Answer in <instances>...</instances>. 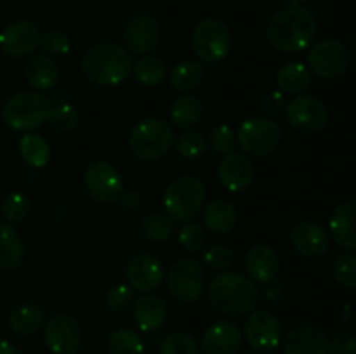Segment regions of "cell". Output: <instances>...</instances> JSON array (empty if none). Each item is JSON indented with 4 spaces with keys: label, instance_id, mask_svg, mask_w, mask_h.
<instances>
[{
    "label": "cell",
    "instance_id": "603a6c76",
    "mask_svg": "<svg viewBox=\"0 0 356 354\" xmlns=\"http://www.w3.org/2000/svg\"><path fill=\"white\" fill-rule=\"evenodd\" d=\"M330 235L334 242L344 250L353 252L356 248V205L344 201L334 208L330 215Z\"/></svg>",
    "mask_w": 356,
    "mask_h": 354
},
{
    "label": "cell",
    "instance_id": "e575fe53",
    "mask_svg": "<svg viewBox=\"0 0 356 354\" xmlns=\"http://www.w3.org/2000/svg\"><path fill=\"white\" fill-rule=\"evenodd\" d=\"M19 153L31 167H44L49 160V144L42 135L26 134L19 141Z\"/></svg>",
    "mask_w": 356,
    "mask_h": 354
},
{
    "label": "cell",
    "instance_id": "6da1fadb",
    "mask_svg": "<svg viewBox=\"0 0 356 354\" xmlns=\"http://www.w3.org/2000/svg\"><path fill=\"white\" fill-rule=\"evenodd\" d=\"M318 19L305 6H289L277 10L266 26V40L275 51L296 54L315 42Z\"/></svg>",
    "mask_w": 356,
    "mask_h": 354
},
{
    "label": "cell",
    "instance_id": "bcb514c9",
    "mask_svg": "<svg viewBox=\"0 0 356 354\" xmlns=\"http://www.w3.org/2000/svg\"><path fill=\"white\" fill-rule=\"evenodd\" d=\"M329 354H356V339L351 333L334 337L329 340Z\"/></svg>",
    "mask_w": 356,
    "mask_h": 354
},
{
    "label": "cell",
    "instance_id": "83f0119b",
    "mask_svg": "<svg viewBox=\"0 0 356 354\" xmlns=\"http://www.w3.org/2000/svg\"><path fill=\"white\" fill-rule=\"evenodd\" d=\"M204 117V104L193 94H183L177 97L170 108V120H172L174 127L181 128V130H188Z\"/></svg>",
    "mask_w": 356,
    "mask_h": 354
},
{
    "label": "cell",
    "instance_id": "f546056e",
    "mask_svg": "<svg viewBox=\"0 0 356 354\" xmlns=\"http://www.w3.org/2000/svg\"><path fill=\"white\" fill-rule=\"evenodd\" d=\"M277 83L284 92L301 94L312 83V71L302 62H287L278 68Z\"/></svg>",
    "mask_w": 356,
    "mask_h": 354
},
{
    "label": "cell",
    "instance_id": "f6af8a7d",
    "mask_svg": "<svg viewBox=\"0 0 356 354\" xmlns=\"http://www.w3.org/2000/svg\"><path fill=\"white\" fill-rule=\"evenodd\" d=\"M40 45L47 56H65L70 52V37L63 30H49L40 37Z\"/></svg>",
    "mask_w": 356,
    "mask_h": 354
},
{
    "label": "cell",
    "instance_id": "f907efd6",
    "mask_svg": "<svg viewBox=\"0 0 356 354\" xmlns=\"http://www.w3.org/2000/svg\"><path fill=\"white\" fill-rule=\"evenodd\" d=\"M282 294H284V287H282V285H275V287H271L270 290H268V298H270V301H278V298L282 297Z\"/></svg>",
    "mask_w": 356,
    "mask_h": 354
},
{
    "label": "cell",
    "instance_id": "8992f818",
    "mask_svg": "<svg viewBox=\"0 0 356 354\" xmlns=\"http://www.w3.org/2000/svg\"><path fill=\"white\" fill-rule=\"evenodd\" d=\"M205 186L200 179L183 176L174 179L163 193V208L172 221L193 219L205 203Z\"/></svg>",
    "mask_w": 356,
    "mask_h": 354
},
{
    "label": "cell",
    "instance_id": "d6a6232c",
    "mask_svg": "<svg viewBox=\"0 0 356 354\" xmlns=\"http://www.w3.org/2000/svg\"><path fill=\"white\" fill-rule=\"evenodd\" d=\"M132 68H134L136 80L145 87H156L167 78L165 62L156 56H145Z\"/></svg>",
    "mask_w": 356,
    "mask_h": 354
},
{
    "label": "cell",
    "instance_id": "44dd1931",
    "mask_svg": "<svg viewBox=\"0 0 356 354\" xmlns=\"http://www.w3.org/2000/svg\"><path fill=\"white\" fill-rule=\"evenodd\" d=\"M245 271L254 283H273L280 273V257L277 250L266 243L252 246L245 257Z\"/></svg>",
    "mask_w": 356,
    "mask_h": 354
},
{
    "label": "cell",
    "instance_id": "d590c367",
    "mask_svg": "<svg viewBox=\"0 0 356 354\" xmlns=\"http://www.w3.org/2000/svg\"><path fill=\"white\" fill-rule=\"evenodd\" d=\"M31 201L30 198L24 193L19 191H13V193H7L2 198V203H0V214L6 219V222L9 224H16L26 219V215L30 214Z\"/></svg>",
    "mask_w": 356,
    "mask_h": 354
},
{
    "label": "cell",
    "instance_id": "277c9868",
    "mask_svg": "<svg viewBox=\"0 0 356 354\" xmlns=\"http://www.w3.org/2000/svg\"><path fill=\"white\" fill-rule=\"evenodd\" d=\"M52 101L38 90H21L3 103L2 118L13 130L28 132L49 121Z\"/></svg>",
    "mask_w": 356,
    "mask_h": 354
},
{
    "label": "cell",
    "instance_id": "8d00e7d4",
    "mask_svg": "<svg viewBox=\"0 0 356 354\" xmlns=\"http://www.w3.org/2000/svg\"><path fill=\"white\" fill-rule=\"evenodd\" d=\"M176 146V153L181 158L186 160H197L207 149V139L204 137V134L197 130H186L181 135H177V139L174 141Z\"/></svg>",
    "mask_w": 356,
    "mask_h": 354
},
{
    "label": "cell",
    "instance_id": "f5cc1de1",
    "mask_svg": "<svg viewBox=\"0 0 356 354\" xmlns=\"http://www.w3.org/2000/svg\"><path fill=\"white\" fill-rule=\"evenodd\" d=\"M247 354H261V353H257V351H250V353H247Z\"/></svg>",
    "mask_w": 356,
    "mask_h": 354
},
{
    "label": "cell",
    "instance_id": "d6986e66",
    "mask_svg": "<svg viewBox=\"0 0 356 354\" xmlns=\"http://www.w3.org/2000/svg\"><path fill=\"white\" fill-rule=\"evenodd\" d=\"M242 342L243 337L238 326L221 319L205 328L200 347L204 354H236L242 347Z\"/></svg>",
    "mask_w": 356,
    "mask_h": 354
},
{
    "label": "cell",
    "instance_id": "5b68a950",
    "mask_svg": "<svg viewBox=\"0 0 356 354\" xmlns=\"http://www.w3.org/2000/svg\"><path fill=\"white\" fill-rule=\"evenodd\" d=\"M174 144V130L162 118H145L131 132L129 146L136 158L155 162L169 153Z\"/></svg>",
    "mask_w": 356,
    "mask_h": 354
},
{
    "label": "cell",
    "instance_id": "7402d4cb",
    "mask_svg": "<svg viewBox=\"0 0 356 354\" xmlns=\"http://www.w3.org/2000/svg\"><path fill=\"white\" fill-rule=\"evenodd\" d=\"M285 354H329V339L313 325H298L284 340Z\"/></svg>",
    "mask_w": 356,
    "mask_h": 354
},
{
    "label": "cell",
    "instance_id": "b9f144b4",
    "mask_svg": "<svg viewBox=\"0 0 356 354\" xmlns=\"http://www.w3.org/2000/svg\"><path fill=\"white\" fill-rule=\"evenodd\" d=\"M334 276L343 287H356V257L353 253H339L334 260Z\"/></svg>",
    "mask_w": 356,
    "mask_h": 354
},
{
    "label": "cell",
    "instance_id": "ee69618b",
    "mask_svg": "<svg viewBox=\"0 0 356 354\" xmlns=\"http://www.w3.org/2000/svg\"><path fill=\"white\" fill-rule=\"evenodd\" d=\"M132 302V288L125 283H117L111 288H108L104 295V304L110 311L120 312L131 305Z\"/></svg>",
    "mask_w": 356,
    "mask_h": 354
},
{
    "label": "cell",
    "instance_id": "74e56055",
    "mask_svg": "<svg viewBox=\"0 0 356 354\" xmlns=\"http://www.w3.org/2000/svg\"><path fill=\"white\" fill-rule=\"evenodd\" d=\"M159 354H200V347L188 333L174 332L163 337L159 346Z\"/></svg>",
    "mask_w": 356,
    "mask_h": 354
},
{
    "label": "cell",
    "instance_id": "9c48e42d",
    "mask_svg": "<svg viewBox=\"0 0 356 354\" xmlns=\"http://www.w3.org/2000/svg\"><path fill=\"white\" fill-rule=\"evenodd\" d=\"M169 294L181 304H193L202 297L205 288V274L200 264L191 257L174 260L165 274Z\"/></svg>",
    "mask_w": 356,
    "mask_h": 354
},
{
    "label": "cell",
    "instance_id": "5bb4252c",
    "mask_svg": "<svg viewBox=\"0 0 356 354\" xmlns=\"http://www.w3.org/2000/svg\"><path fill=\"white\" fill-rule=\"evenodd\" d=\"M247 344L257 353H271L282 342V323L270 311H256L243 323Z\"/></svg>",
    "mask_w": 356,
    "mask_h": 354
},
{
    "label": "cell",
    "instance_id": "1f68e13d",
    "mask_svg": "<svg viewBox=\"0 0 356 354\" xmlns=\"http://www.w3.org/2000/svg\"><path fill=\"white\" fill-rule=\"evenodd\" d=\"M204 80V66L193 59L177 62L170 71V85L179 92H190L197 89Z\"/></svg>",
    "mask_w": 356,
    "mask_h": 354
},
{
    "label": "cell",
    "instance_id": "7bdbcfd3",
    "mask_svg": "<svg viewBox=\"0 0 356 354\" xmlns=\"http://www.w3.org/2000/svg\"><path fill=\"white\" fill-rule=\"evenodd\" d=\"M209 144L216 153L228 155L236 144L235 132L228 125H218V127L211 128V132H209Z\"/></svg>",
    "mask_w": 356,
    "mask_h": 354
},
{
    "label": "cell",
    "instance_id": "ac0fdd59",
    "mask_svg": "<svg viewBox=\"0 0 356 354\" xmlns=\"http://www.w3.org/2000/svg\"><path fill=\"white\" fill-rule=\"evenodd\" d=\"M256 167L252 160L243 153H228L219 162L218 179L232 193H240L252 184Z\"/></svg>",
    "mask_w": 356,
    "mask_h": 354
},
{
    "label": "cell",
    "instance_id": "2e32d148",
    "mask_svg": "<svg viewBox=\"0 0 356 354\" xmlns=\"http://www.w3.org/2000/svg\"><path fill=\"white\" fill-rule=\"evenodd\" d=\"M124 40L129 51L138 56H149L160 42V26L153 16L138 12L127 21L124 30Z\"/></svg>",
    "mask_w": 356,
    "mask_h": 354
},
{
    "label": "cell",
    "instance_id": "d4e9b609",
    "mask_svg": "<svg viewBox=\"0 0 356 354\" xmlns=\"http://www.w3.org/2000/svg\"><path fill=\"white\" fill-rule=\"evenodd\" d=\"M24 78H26L28 85L38 92L52 89L59 80L58 62L47 54L33 56L24 66Z\"/></svg>",
    "mask_w": 356,
    "mask_h": 354
},
{
    "label": "cell",
    "instance_id": "4dcf8cb0",
    "mask_svg": "<svg viewBox=\"0 0 356 354\" xmlns=\"http://www.w3.org/2000/svg\"><path fill=\"white\" fill-rule=\"evenodd\" d=\"M138 231L152 243L167 242L174 233V221L165 212H152L139 221Z\"/></svg>",
    "mask_w": 356,
    "mask_h": 354
},
{
    "label": "cell",
    "instance_id": "7a4b0ae2",
    "mask_svg": "<svg viewBox=\"0 0 356 354\" xmlns=\"http://www.w3.org/2000/svg\"><path fill=\"white\" fill-rule=\"evenodd\" d=\"M212 307L225 316H243L254 311L261 292L257 285L238 273L218 274L207 288Z\"/></svg>",
    "mask_w": 356,
    "mask_h": 354
},
{
    "label": "cell",
    "instance_id": "52a82bcc",
    "mask_svg": "<svg viewBox=\"0 0 356 354\" xmlns=\"http://www.w3.org/2000/svg\"><path fill=\"white\" fill-rule=\"evenodd\" d=\"M235 137L243 155L261 158L277 151L282 142V128L271 118L252 117L242 121Z\"/></svg>",
    "mask_w": 356,
    "mask_h": 354
},
{
    "label": "cell",
    "instance_id": "3957f363",
    "mask_svg": "<svg viewBox=\"0 0 356 354\" xmlns=\"http://www.w3.org/2000/svg\"><path fill=\"white\" fill-rule=\"evenodd\" d=\"M131 69V54L127 49L118 44H110V42L94 44L82 56L83 75L97 85H118L127 78Z\"/></svg>",
    "mask_w": 356,
    "mask_h": 354
},
{
    "label": "cell",
    "instance_id": "8fae6325",
    "mask_svg": "<svg viewBox=\"0 0 356 354\" xmlns=\"http://www.w3.org/2000/svg\"><path fill=\"white\" fill-rule=\"evenodd\" d=\"M86 189L97 203H113L124 191V180L110 162H94L86 170Z\"/></svg>",
    "mask_w": 356,
    "mask_h": 354
},
{
    "label": "cell",
    "instance_id": "7dc6e473",
    "mask_svg": "<svg viewBox=\"0 0 356 354\" xmlns=\"http://www.w3.org/2000/svg\"><path fill=\"white\" fill-rule=\"evenodd\" d=\"M261 104H263L264 111L270 115H280L285 111V106H287V101H285L284 94L280 90H270L263 96L261 99Z\"/></svg>",
    "mask_w": 356,
    "mask_h": 354
},
{
    "label": "cell",
    "instance_id": "4fadbf2b",
    "mask_svg": "<svg viewBox=\"0 0 356 354\" xmlns=\"http://www.w3.org/2000/svg\"><path fill=\"white\" fill-rule=\"evenodd\" d=\"M285 117H287L289 124L298 130L315 134L327 125L329 111L318 97L301 94V96H296L291 103H287Z\"/></svg>",
    "mask_w": 356,
    "mask_h": 354
},
{
    "label": "cell",
    "instance_id": "9a60e30c",
    "mask_svg": "<svg viewBox=\"0 0 356 354\" xmlns=\"http://www.w3.org/2000/svg\"><path fill=\"white\" fill-rule=\"evenodd\" d=\"M129 287L141 294L155 292L163 281V266L156 255L149 252H139L131 257L125 267Z\"/></svg>",
    "mask_w": 356,
    "mask_h": 354
},
{
    "label": "cell",
    "instance_id": "484cf974",
    "mask_svg": "<svg viewBox=\"0 0 356 354\" xmlns=\"http://www.w3.org/2000/svg\"><path fill=\"white\" fill-rule=\"evenodd\" d=\"M24 259V245L19 233L6 221H0V269H16Z\"/></svg>",
    "mask_w": 356,
    "mask_h": 354
},
{
    "label": "cell",
    "instance_id": "4316f807",
    "mask_svg": "<svg viewBox=\"0 0 356 354\" xmlns=\"http://www.w3.org/2000/svg\"><path fill=\"white\" fill-rule=\"evenodd\" d=\"M236 208L226 200H214L204 207V226L214 235H226L236 224Z\"/></svg>",
    "mask_w": 356,
    "mask_h": 354
},
{
    "label": "cell",
    "instance_id": "f35d334b",
    "mask_svg": "<svg viewBox=\"0 0 356 354\" xmlns=\"http://www.w3.org/2000/svg\"><path fill=\"white\" fill-rule=\"evenodd\" d=\"M177 239H179L181 246L184 250H188V252H198V250L204 248L207 236H205L204 228L198 222L184 221V224L177 231Z\"/></svg>",
    "mask_w": 356,
    "mask_h": 354
},
{
    "label": "cell",
    "instance_id": "f1b7e54d",
    "mask_svg": "<svg viewBox=\"0 0 356 354\" xmlns=\"http://www.w3.org/2000/svg\"><path fill=\"white\" fill-rule=\"evenodd\" d=\"M45 321V311L37 304H21L9 314V328L17 335H31Z\"/></svg>",
    "mask_w": 356,
    "mask_h": 354
},
{
    "label": "cell",
    "instance_id": "30bf717a",
    "mask_svg": "<svg viewBox=\"0 0 356 354\" xmlns=\"http://www.w3.org/2000/svg\"><path fill=\"white\" fill-rule=\"evenodd\" d=\"M232 30L218 17L202 19L191 35L195 54L205 62H218L225 59L232 49Z\"/></svg>",
    "mask_w": 356,
    "mask_h": 354
},
{
    "label": "cell",
    "instance_id": "ba28073f",
    "mask_svg": "<svg viewBox=\"0 0 356 354\" xmlns=\"http://www.w3.org/2000/svg\"><path fill=\"white\" fill-rule=\"evenodd\" d=\"M309 71L322 80H336L350 69L351 54L348 45L339 38H322L308 52Z\"/></svg>",
    "mask_w": 356,
    "mask_h": 354
},
{
    "label": "cell",
    "instance_id": "836d02e7",
    "mask_svg": "<svg viewBox=\"0 0 356 354\" xmlns=\"http://www.w3.org/2000/svg\"><path fill=\"white\" fill-rule=\"evenodd\" d=\"M108 354H143L145 342L141 337L129 328H117L106 340Z\"/></svg>",
    "mask_w": 356,
    "mask_h": 354
},
{
    "label": "cell",
    "instance_id": "ab89813d",
    "mask_svg": "<svg viewBox=\"0 0 356 354\" xmlns=\"http://www.w3.org/2000/svg\"><path fill=\"white\" fill-rule=\"evenodd\" d=\"M204 264L214 271H225L235 260V252L225 243H214L204 252Z\"/></svg>",
    "mask_w": 356,
    "mask_h": 354
},
{
    "label": "cell",
    "instance_id": "7c38bea8",
    "mask_svg": "<svg viewBox=\"0 0 356 354\" xmlns=\"http://www.w3.org/2000/svg\"><path fill=\"white\" fill-rule=\"evenodd\" d=\"M44 344L52 354H75L82 346V328L68 314H54L44 325Z\"/></svg>",
    "mask_w": 356,
    "mask_h": 354
},
{
    "label": "cell",
    "instance_id": "cb8c5ba5",
    "mask_svg": "<svg viewBox=\"0 0 356 354\" xmlns=\"http://www.w3.org/2000/svg\"><path fill=\"white\" fill-rule=\"evenodd\" d=\"M132 318L143 332L159 330L167 321V305L163 304L162 298L155 297V295H141L134 302Z\"/></svg>",
    "mask_w": 356,
    "mask_h": 354
},
{
    "label": "cell",
    "instance_id": "60d3db41",
    "mask_svg": "<svg viewBox=\"0 0 356 354\" xmlns=\"http://www.w3.org/2000/svg\"><path fill=\"white\" fill-rule=\"evenodd\" d=\"M49 120H51L52 127H54L56 130L72 132L73 128H76V125H79L80 117L72 104L61 103L58 104V106H52Z\"/></svg>",
    "mask_w": 356,
    "mask_h": 354
},
{
    "label": "cell",
    "instance_id": "ffe728a7",
    "mask_svg": "<svg viewBox=\"0 0 356 354\" xmlns=\"http://www.w3.org/2000/svg\"><path fill=\"white\" fill-rule=\"evenodd\" d=\"M291 245L302 257H320L329 250L330 238L318 222L301 221L291 229Z\"/></svg>",
    "mask_w": 356,
    "mask_h": 354
},
{
    "label": "cell",
    "instance_id": "e0dca14e",
    "mask_svg": "<svg viewBox=\"0 0 356 354\" xmlns=\"http://www.w3.org/2000/svg\"><path fill=\"white\" fill-rule=\"evenodd\" d=\"M40 31L30 19H17L0 33V49L13 58H24L40 45Z\"/></svg>",
    "mask_w": 356,
    "mask_h": 354
},
{
    "label": "cell",
    "instance_id": "c3c4849f",
    "mask_svg": "<svg viewBox=\"0 0 356 354\" xmlns=\"http://www.w3.org/2000/svg\"><path fill=\"white\" fill-rule=\"evenodd\" d=\"M120 205L129 212H134L141 207V194L138 191H122L120 194Z\"/></svg>",
    "mask_w": 356,
    "mask_h": 354
},
{
    "label": "cell",
    "instance_id": "681fc988",
    "mask_svg": "<svg viewBox=\"0 0 356 354\" xmlns=\"http://www.w3.org/2000/svg\"><path fill=\"white\" fill-rule=\"evenodd\" d=\"M0 354H24L23 351L19 349L14 344L7 342V340H0Z\"/></svg>",
    "mask_w": 356,
    "mask_h": 354
},
{
    "label": "cell",
    "instance_id": "816d5d0a",
    "mask_svg": "<svg viewBox=\"0 0 356 354\" xmlns=\"http://www.w3.org/2000/svg\"><path fill=\"white\" fill-rule=\"evenodd\" d=\"M291 6H305V3H308L309 0H287Z\"/></svg>",
    "mask_w": 356,
    "mask_h": 354
}]
</instances>
